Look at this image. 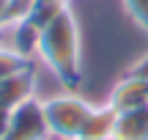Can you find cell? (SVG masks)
<instances>
[{"label":"cell","mask_w":148,"mask_h":140,"mask_svg":"<svg viewBox=\"0 0 148 140\" xmlns=\"http://www.w3.org/2000/svg\"><path fill=\"white\" fill-rule=\"evenodd\" d=\"M5 33H8L5 44H8L11 49H16L19 55L36 60V55H38V38H41V27H38L30 16H22V19L5 25Z\"/></svg>","instance_id":"8992f818"},{"label":"cell","mask_w":148,"mask_h":140,"mask_svg":"<svg viewBox=\"0 0 148 140\" xmlns=\"http://www.w3.org/2000/svg\"><path fill=\"white\" fill-rule=\"evenodd\" d=\"M30 96H36V66L0 80V110L11 113L16 104H22Z\"/></svg>","instance_id":"5b68a950"},{"label":"cell","mask_w":148,"mask_h":140,"mask_svg":"<svg viewBox=\"0 0 148 140\" xmlns=\"http://www.w3.org/2000/svg\"><path fill=\"white\" fill-rule=\"evenodd\" d=\"M5 3L8 0H0V27H5Z\"/></svg>","instance_id":"7c38bea8"},{"label":"cell","mask_w":148,"mask_h":140,"mask_svg":"<svg viewBox=\"0 0 148 140\" xmlns=\"http://www.w3.org/2000/svg\"><path fill=\"white\" fill-rule=\"evenodd\" d=\"M112 110L118 115L121 113H132V110H143L148 107V82L137 74L123 77L121 82H115V88L110 91V99H107Z\"/></svg>","instance_id":"277c9868"},{"label":"cell","mask_w":148,"mask_h":140,"mask_svg":"<svg viewBox=\"0 0 148 140\" xmlns=\"http://www.w3.org/2000/svg\"><path fill=\"white\" fill-rule=\"evenodd\" d=\"M5 129H8V113H5V110H0V140L5 137Z\"/></svg>","instance_id":"8fae6325"},{"label":"cell","mask_w":148,"mask_h":140,"mask_svg":"<svg viewBox=\"0 0 148 140\" xmlns=\"http://www.w3.org/2000/svg\"><path fill=\"white\" fill-rule=\"evenodd\" d=\"M41 102H44V115H47L52 140H77L85 121L90 118V113L96 107L88 99H82L77 91H63V93L41 99Z\"/></svg>","instance_id":"7a4b0ae2"},{"label":"cell","mask_w":148,"mask_h":140,"mask_svg":"<svg viewBox=\"0 0 148 140\" xmlns=\"http://www.w3.org/2000/svg\"><path fill=\"white\" fill-rule=\"evenodd\" d=\"M36 60H41L52 71L66 91H77L82 80V36L71 5H66L58 16H52L41 27Z\"/></svg>","instance_id":"6da1fadb"},{"label":"cell","mask_w":148,"mask_h":140,"mask_svg":"<svg viewBox=\"0 0 148 140\" xmlns=\"http://www.w3.org/2000/svg\"><path fill=\"white\" fill-rule=\"evenodd\" d=\"M112 140H148V107L118 115Z\"/></svg>","instance_id":"ba28073f"},{"label":"cell","mask_w":148,"mask_h":140,"mask_svg":"<svg viewBox=\"0 0 148 140\" xmlns=\"http://www.w3.org/2000/svg\"><path fill=\"white\" fill-rule=\"evenodd\" d=\"M115 118H118V113L110 107V104L93 107V113H90V118L85 121V126H82V132H79L77 140H112Z\"/></svg>","instance_id":"52a82bcc"},{"label":"cell","mask_w":148,"mask_h":140,"mask_svg":"<svg viewBox=\"0 0 148 140\" xmlns=\"http://www.w3.org/2000/svg\"><path fill=\"white\" fill-rule=\"evenodd\" d=\"M129 16L134 19V25H140L148 33V0H123Z\"/></svg>","instance_id":"30bf717a"},{"label":"cell","mask_w":148,"mask_h":140,"mask_svg":"<svg viewBox=\"0 0 148 140\" xmlns=\"http://www.w3.org/2000/svg\"><path fill=\"white\" fill-rule=\"evenodd\" d=\"M33 66H36V60H33V58L19 55L16 49H11L8 44L0 47V80L14 77V74H19V71H25V69H33Z\"/></svg>","instance_id":"9c48e42d"},{"label":"cell","mask_w":148,"mask_h":140,"mask_svg":"<svg viewBox=\"0 0 148 140\" xmlns=\"http://www.w3.org/2000/svg\"><path fill=\"white\" fill-rule=\"evenodd\" d=\"M3 140H52L44 115V102L38 96L25 99L8 113V129Z\"/></svg>","instance_id":"3957f363"}]
</instances>
